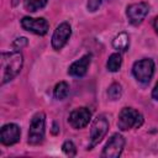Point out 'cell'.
Masks as SVG:
<instances>
[{
	"label": "cell",
	"instance_id": "12",
	"mask_svg": "<svg viewBox=\"0 0 158 158\" xmlns=\"http://www.w3.org/2000/svg\"><path fill=\"white\" fill-rule=\"evenodd\" d=\"M91 63V54H84L78 60L73 62L68 68V74L73 78H83Z\"/></svg>",
	"mask_w": 158,
	"mask_h": 158
},
{
	"label": "cell",
	"instance_id": "5",
	"mask_svg": "<svg viewBox=\"0 0 158 158\" xmlns=\"http://www.w3.org/2000/svg\"><path fill=\"white\" fill-rule=\"evenodd\" d=\"M109 131V121L104 115H99L94 118L90 127V143L86 149H93L98 146Z\"/></svg>",
	"mask_w": 158,
	"mask_h": 158
},
{
	"label": "cell",
	"instance_id": "1",
	"mask_svg": "<svg viewBox=\"0 0 158 158\" xmlns=\"http://www.w3.org/2000/svg\"><path fill=\"white\" fill-rule=\"evenodd\" d=\"M0 64H1V74H0V84L5 85L6 83L11 81L16 78L23 65V56L20 51H10L2 52L0 56Z\"/></svg>",
	"mask_w": 158,
	"mask_h": 158
},
{
	"label": "cell",
	"instance_id": "2",
	"mask_svg": "<svg viewBox=\"0 0 158 158\" xmlns=\"http://www.w3.org/2000/svg\"><path fill=\"white\" fill-rule=\"evenodd\" d=\"M144 122L143 115L133 107H123L117 118V127L121 131H128L132 128H139Z\"/></svg>",
	"mask_w": 158,
	"mask_h": 158
},
{
	"label": "cell",
	"instance_id": "20",
	"mask_svg": "<svg viewBox=\"0 0 158 158\" xmlns=\"http://www.w3.org/2000/svg\"><path fill=\"white\" fill-rule=\"evenodd\" d=\"M102 1H104V0H88V2H86V7H88L89 11L94 12V11H96V10L101 6Z\"/></svg>",
	"mask_w": 158,
	"mask_h": 158
},
{
	"label": "cell",
	"instance_id": "16",
	"mask_svg": "<svg viewBox=\"0 0 158 158\" xmlns=\"http://www.w3.org/2000/svg\"><path fill=\"white\" fill-rule=\"evenodd\" d=\"M48 0H25L23 7L28 12H36L47 5Z\"/></svg>",
	"mask_w": 158,
	"mask_h": 158
},
{
	"label": "cell",
	"instance_id": "4",
	"mask_svg": "<svg viewBox=\"0 0 158 158\" xmlns=\"http://www.w3.org/2000/svg\"><path fill=\"white\" fill-rule=\"evenodd\" d=\"M154 68H156V65H154V60L152 58H142L133 63L132 74L138 83L146 85L151 81V79L154 74Z\"/></svg>",
	"mask_w": 158,
	"mask_h": 158
},
{
	"label": "cell",
	"instance_id": "8",
	"mask_svg": "<svg viewBox=\"0 0 158 158\" xmlns=\"http://www.w3.org/2000/svg\"><path fill=\"white\" fill-rule=\"evenodd\" d=\"M149 12V5L144 1L131 4L126 7V16L128 19V22L133 26H138L143 22V20L147 17Z\"/></svg>",
	"mask_w": 158,
	"mask_h": 158
},
{
	"label": "cell",
	"instance_id": "22",
	"mask_svg": "<svg viewBox=\"0 0 158 158\" xmlns=\"http://www.w3.org/2000/svg\"><path fill=\"white\" fill-rule=\"evenodd\" d=\"M52 133L53 135H57L58 132H59V127H58V125H57V122H53V126H52Z\"/></svg>",
	"mask_w": 158,
	"mask_h": 158
},
{
	"label": "cell",
	"instance_id": "21",
	"mask_svg": "<svg viewBox=\"0 0 158 158\" xmlns=\"http://www.w3.org/2000/svg\"><path fill=\"white\" fill-rule=\"evenodd\" d=\"M152 98L158 101V83L154 85V88H153V90H152Z\"/></svg>",
	"mask_w": 158,
	"mask_h": 158
},
{
	"label": "cell",
	"instance_id": "3",
	"mask_svg": "<svg viewBox=\"0 0 158 158\" xmlns=\"http://www.w3.org/2000/svg\"><path fill=\"white\" fill-rule=\"evenodd\" d=\"M44 135H46V115L44 112L40 111L36 112L31 118L27 142L31 146H38L43 142Z\"/></svg>",
	"mask_w": 158,
	"mask_h": 158
},
{
	"label": "cell",
	"instance_id": "19",
	"mask_svg": "<svg viewBox=\"0 0 158 158\" xmlns=\"http://www.w3.org/2000/svg\"><path fill=\"white\" fill-rule=\"evenodd\" d=\"M27 44H28V40H27L26 37H17V38H15L14 42H12V47H14V49H16V51L22 49V48L26 47Z\"/></svg>",
	"mask_w": 158,
	"mask_h": 158
},
{
	"label": "cell",
	"instance_id": "18",
	"mask_svg": "<svg viewBox=\"0 0 158 158\" xmlns=\"http://www.w3.org/2000/svg\"><path fill=\"white\" fill-rule=\"evenodd\" d=\"M62 151H63V153H64L65 156H68V157H75V156H77V147H75V144L73 143V141H70V139L63 142V144H62Z\"/></svg>",
	"mask_w": 158,
	"mask_h": 158
},
{
	"label": "cell",
	"instance_id": "6",
	"mask_svg": "<svg viewBox=\"0 0 158 158\" xmlns=\"http://www.w3.org/2000/svg\"><path fill=\"white\" fill-rule=\"evenodd\" d=\"M125 143H126V139L125 137L121 135V133H114L109 141L106 142L104 149H102V153H101V157H105V158H118L125 148Z\"/></svg>",
	"mask_w": 158,
	"mask_h": 158
},
{
	"label": "cell",
	"instance_id": "24",
	"mask_svg": "<svg viewBox=\"0 0 158 158\" xmlns=\"http://www.w3.org/2000/svg\"><path fill=\"white\" fill-rule=\"evenodd\" d=\"M20 1H21V0H11V4H12V6H16Z\"/></svg>",
	"mask_w": 158,
	"mask_h": 158
},
{
	"label": "cell",
	"instance_id": "9",
	"mask_svg": "<svg viewBox=\"0 0 158 158\" xmlns=\"http://www.w3.org/2000/svg\"><path fill=\"white\" fill-rule=\"evenodd\" d=\"M70 36H72V26L69 25V22L59 23L56 27V30L52 35V38H51V43H52L53 49H56V51L62 49L67 44V42L69 41Z\"/></svg>",
	"mask_w": 158,
	"mask_h": 158
},
{
	"label": "cell",
	"instance_id": "13",
	"mask_svg": "<svg viewBox=\"0 0 158 158\" xmlns=\"http://www.w3.org/2000/svg\"><path fill=\"white\" fill-rule=\"evenodd\" d=\"M112 47L117 52H126L130 47V36L127 32H120L112 40Z\"/></svg>",
	"mask_w": 158,
	"mask_h": 158
},
{
	"label": "cell",
	"instance_id": "10",
	"mask_svg": "<svg viewBox=\"0 0 158 158\" xmlns=\"http://www.w3.org/2000/svg\"><path fill=\"white\" fill-rule=\"evenodd\" d=\"M91 115L93 114L88 107H78L69 114L68 122L73 128L80 130L89 125V122L91 120Z\"/></svg>",
	"mask_w": 158,
	"mask_h": 158
},
{
	"label": "cell",
	"instance_id": "7",
	"mask_svg": "<svg viewBox=\"0 0 158 158\" xmlns=\"http://www.w3.org/2000/svg\"><path fill=\"white\" fill-rule=\"evenodd\" d=\"M21 27L28 32H32L37 36L47 35L49 30V23L44 17H30L25 16L21 19Z\"/></svg>",
	"mask_w": 158,
	"mask_h": 158
},
{
	"label": "cell",
	"instance_id": "23",
	"mask_svg": "<svg viewBox=\"0 0 158 158\" xmlns=\"http://www.w3.org/2000/svg\"><path fill=\"white\" fill-rule=\"evenodd\" d=\"M153 27H154V30H156V32L158 33V16L154 19V21H153Z\"/></svg>",
	"mask_w": 158,
	"mask_h": 158
},
{
	"label": "cell",
	"instance_id": "17",
	"mask_svg": "<svg viewBox=\"0 0 158 158\" xmlns=\"http://www.w3.org/2000/svg\"><path fill=\"white\" fill-rule=\"evenodd\" d=\"M122 95V86L121 84L118 83H112L109 88H107V96L110 100L115 101V100H118Z\"/></svg>",
	"mask_w": 158,
	"mask_h": 158
},
{
	"label": "cell",
	"instance_id": "14",
	"mask_svg": "<svg viewBox=\"0 0 158 158\" xmlns=\"http://www.w3.org/2000/svg\"><path fill=\"white\" fill-rule=\"evenodd\" d=\"M121 64H122V57H121V53L117 52V53L110 54V57H109V59L106 62V68H107L109 72L115 73V72L120 70Z\"/></svg>",
	"mask_w": 158,
	"mask_h": 158
},
{
	"label": "cell",
	"instance_id": "11",
	"mask_svg": "<svg viewBox=\"0 0 158 158\" xmlns=\"http://www.w3.org/2000/svg\"><path fill=\"white\" fill-rule=\"evenodd\" d=\"M21 130L16 123H5L0 130V142L4 146H12L20 141Z\"/></svg>",
	"mask_w": 158,
	"mask_h": 158
},
{
	"label": "cell",
	"instance_id": "15",
	"mask_svg": "<svg viewBox=\"0 0 158 158\" xmlns=\"http://www.w3.org/2000/svg\"><path fill=\"white\" fill-rule=\"evenodd\" d=\"M69 94V85L67 81H59L56 84L53 90V96L57 100H64Z\"/></svg>",
	"mask_w": 158,
	"mask_h": 158
}]
</instances>
